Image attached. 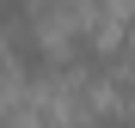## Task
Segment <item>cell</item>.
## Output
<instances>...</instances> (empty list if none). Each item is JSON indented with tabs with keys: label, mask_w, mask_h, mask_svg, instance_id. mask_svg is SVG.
<instances>
[{
	"label": "cell",
	"mask_w": 135,
	"mask_h": 128,
	"mask_svg": "<svg viewBox=\"0 0 135 128\" xmlns=\"http://www.w3.org/2000/svg\"><path fill=\"white\" fill-rule=\"evenodd\" d=\"M68 128H117V116H98V122H68Z\"/></svg>",
	"instance_id": "obj_1"
}]
</instances>
